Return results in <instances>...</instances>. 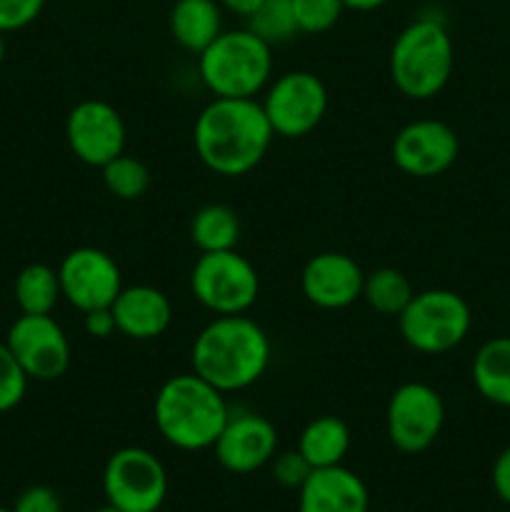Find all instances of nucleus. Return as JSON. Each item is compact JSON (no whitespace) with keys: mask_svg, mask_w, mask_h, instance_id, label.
Instances as JSON below:
<instances>
[{"mask_svg":"<svg viewBox=\"0 0 510 512\" xmlns=\"http://www.w3.org/2000/svg\"><path fill=\"white\" fill-rule=\"evenodd\" d=\"M275 133L255 98H213L195 118L193 145L205 168L240 178L258 168Z\"/></svg>","mask_w":510,"mask_h":512,"instance_id":"nucleus-1","label":"nucleus"},{"mask_svg":"<svg viewBox=\"0 0 510 512\" xmlns=\"http://www.w3.org/2000/svg\"><path fill=\"white\" fill-rule=\"evenodd\" d=\"M193 373L220 393H238L263 378L270 365V338L248 315H215L190 350Z\"/></svg>","mask_w":510,"mask_h":512,"instance_id":"nucleus-2","label":"nucleus"},{"mask_svg":"<svg viewBox=\"0 0 510 512\" xmlns=\"http://www.w3.org/2000/svg\"><path fill=\"white\" fill-rule=\"evenodd\" d=\"M155 428L178 450H208L230 418L225 393L195 373L173 375L160 385L153 403Z\"/></svg>","mask_w":510,"mask_h":512,"instance_id":"nucleus-3","label":"nucleus"},{"mask_svg":"<svg viewBox=\"0 0 510 512\" xmlns=\"http://www.w3.org/2000/svg\"><path fill=\"white\" fill-rule=\"evenodd\" d=\"M453 65V38L435 18L413 20L390 48V78L410 100L435 98L448 85Z\"/></svg>","mask_w":510,"mask_h":512,"instance_id":"nucleus-4","label":"nucleus"},{"mask_svg":"<svg viewBox=\"0 0 510 512\" xmlns=\"http://www.w3.org/2000/svg\"><path fill=\"white\" fill-rule=\"evenodd\" d=\"M198 73L213 98H255L273 75V48L253 30H223L198 55Z\"/></svg>","mask_w":510,"mask_h":512,"instance_id":"nucleus-5","label":"nucleus"},{"mask_svg":"<svg viewBox=\"0 0 510 512\" xmlns=\"http://www.w3.org/2000/svg\"><path fill=\"white\" fill-rule=\"evenodd\" d=\"M473 315L463 295L445 288L415 293L398 315V330L405 343L423 355H440L458 348L470 333Z\"/></svg>","mask_w":510,"mask_h":512,"instance_id":"nucleus-6","label":"nucleus"},{"mask_svg":"<svg viewBox=\"0 0 510 512\" xmlns=\"http://www.w3.org/2000/svg\"><path fill=\"white\" fill-rule=\"evenodd\" d=\"M190 290L215 315H243L255 305L260 278L255 265L238 250L200 253L190 270Z\"/></svg>","mask_w":510,"mask_h":512,"instance_id":"nucleus-7","label":"nucleus"},{"mask_svg":"<svg viewBox=\"0 0 510 512\" xmlns=\"http://www.w3.org/2000/svg\"><path fill=\"white\" fill-rule=\"evenodd\" d=\"M103 493L123 512H158L168 495L165 465L145 448L115 450L103 470Z\"/></svg>","mask_w":510,"mask_h":512,"instance_id":"nucleus-8","label":"nucleus"},{"mask_svg":"<svg viewBox=\"0 0 510 512\" xmlns=\"http://www.w3.org/2000/svg\"><path fill=\"white\" fill-rule=\"evenodd\" d=\"M260 105L278 138H305L328 113V90L315 73L290 70L270 85Z\"/></svg>","mask_w":510,"mask_h":512,"instance_id":"nucleus-9","label":"nucleus"},{"mask_svg":"<svg viewBox=\"0 0 510 512\" xmlns=\"http://www.w3.org/2000/svg\"><path fill=\"white\" fill-rule=\"evenodd\" d=\"M445 423V403L428 383H403L390 395L385 430L395 450L418 455L438 440Z\"/></svg>","mask_w":510,"mask_h":512,"instance_id":"nucleus-10","label":"nucleus"},{"mask_svg":"<svg viewBox=\"0 0 510 512\" xmlns=\"http://www.w3.org/2000/svg\"><path fill=\"white\" fill-rule=\"evenodd\" d=\"M5 345L28 380L50 383L63 378L70 368V340L53 315L23 313L10 325Z\"/></svg>","mask_w":510,"mask_h":512,"instance_id":"nucleus-11","label":"nucleus"},{"mask_svg":"<svg viewBox=\"0 0 510 512\" xmlns=\"http://www.w3.org/2000/svg\"><path fill=\"white\" fill-rule=\"evenodd\" d=\"M63 298L80 313L110 308L123 290L118 263L100 248H75L58 268Z\"/></svg>","mask_w":510,"mask_h":512,"instance_id":"nucleus-12","label":"nucleus"},{"mask_svg":"<svg viewBox=\"0 0 510 512\" xmlns=\"http://www.w3.org/2000/svg\"><path fill=\"white\" fill-rule=\"evenodd\" d=\"M65 140L78 160L103 168L125 153L123 115L105 100H83L65 120Z\"/></svg>","mask_w":510,"mask_h":512,"instance_id":"nucleus-13","label":"nucleus"},{"mask_svg":"<svg viewBox=\"0 0 510 512\" xmlns=\"http://www.w3.org/2000/svg\"><path fill=\"white\" fill-rule=\"evenodd\" d=\"M460 140L443 120H413L393 140V163L413 178L443 175L458 160Z\"/></svg>","mask_w":510,"mask_h":512,"instance_id":"nucleus-14","label":"nucleus"},{"mask_svg":"<svg viewBox=\"0 0 510 512\" xmlns=\"http://www.w3.org/2000/svg\"><path fill=\"white\" fill-rule=\"evenodd\" d=\"M213 450L218 463L228 473H255L270 465V460L278 453V430L258 413H230Z\"/></svg>","mask_w":510,"mask_h":512,"instance_id":"nucleus-15","label":"nucleus"},{"mask_svg":"<svg viewBox=\"0 0 510 512\" xmlns=\"http://www.w3.org/2000/svg\"><path fill=\"white\" fill-rule=\"evenodd\" d=\"M365 273L350 255L328 250L305 263L300 288L308 303L323 310H340L363 298Z\"/></svg>","mask_w":510,"mask_h":512,"instance_id":"nucleus-16","label":"nucleus"},{"mask_svg":"<svg viewBox=\"0 0 510 512\" xmlns=\"http://www.w3.org/2000/svg\"><path fill=\"white\" fill-rule=\"evenodd\" d=\"M110 310L118 333L130 340H155L173 323V305L168 295L153 285H123Z\"/></svg>","mask_w":510,"mask_h":512,"instance_id":"nucleus-17","label":"nucleus"},{"mask_svg":"<svg viewBox=\"0 0 510 512\" xmlns=\"http://www.w3.org/2000/svg\"><path fill=\"white\" fill-rule=\"evenodd\" d=\"M368 488L343 465L318 468L298 490V512H368Z\"/></svg>","mask_w":510,"mask_h":512,"instance_id":"nucleus-18","label":"nucleus"},{"mask_svg":"<svg viewBox=\"0 0 510 512\" xmlns=\"http://www.w3.org/2000/svg\"><path fill=\"white\" fill-rule=\"evenodd\" d=\"M168 23L175 43L188 53L200 55L223 33V8L218 0H178Z\"/></svg>","mask_w":510,"mask_h":512,"instance_id":"nucleus-19","label":"nucleus"},{"mask_svg":"<svg viewBox=\"0 0 510 512\" xmlns=\"http://www.w3.org/2000/svg\"><path fill=\"white\" fill-rule=\"evenodd\" d=\"M473 385L488 403L510 408V335L493 338L473 358Z\"/></svg>","mask_w":510,"mask_h":512,"instance_id":"nucleus-20","label":"nucleus"},{"mask_svg":"<svg viewBox=\"0 0 510 512\" xmlns=\"http://www.w3.org/2000/svg\"><path fill=\"white\" fill-rule=\"evenodd\" d=\"M298 450L313 465V470L343 465L350 450V428L345 425V420L335 418V415H320L303 428Z\"/></svg>","mask_w":510,"mask_h":512,"instance_id":"nucleus-21","label":"nucleus"},{"mask_svg":"<svg viewBox=\"0 0 510 512\" xmlns=\"http://www.w3.org/2000/svg\"><path fill=\"white\" fill-rule=\"evenodd\" d=\"M190 240L200 253L235 250L240 240V218L223 203L203 205L190 220Z\"/></svg>","mask_w":510,"mask_h":512,"instance_id":"nucleus-22","label":"nucleus"},{"mask_svg":"<svg viewBox=\"0 0 510 512\" xmlns=\"http://www.w3.org/2000/svg\"><path fill=\"white\" fill-rule=\"evenodd\" d=\"M15 303L25 315H50L63 298L58 270L45 263H30L15 278Z\"/></svg>","mask_w":510,"mask_h":512,"instance_id":"nucleus-23","label":"nucleus"},{"mask_svg":"<svg viewBox=\"0 0 510 512\" xmlns=\"http://www.w3.org/2000/svg\"><path fill=\"white\" fill-rule=\"evenodd\" d=\"M415 290L410 285L408 275L395 268H378L365 275L363 300L380 315L398 318L408 303L413 300Z\"/></svg>","mask_w":510,"mask_h":512,"instance_id":"nucleus-24","label":"nucleus"},{"mask_svg":"<svg viewBox=\"0 0 510 512\" xmlns=\"http://www.w3.org/2000/svg\"><path fill=\"white\" fill-rule=\"evenodd\" d=\"M248 30H253L270 48L293 40L300 33L295 23L293 0H263V5L248 18Z\"/></svg>","mask_w":510,"mask_h":512,"instance_id":"nucleus-25","label":"nucleus"},{"mask_svg":"<svg viewBox=\"0 0 510 512\" xmlns=\"http://www.w3.org/2000/svg\"><path fill=\"white\" fill-rule=\"evenodd\" d=\"M103 183L110 190V195L120 200H138L148 193L150 188V170L143 160L135 155L120 153L118 158L103 165Z\"/></svg>","mask_w":510,"mask_h":512,"instance_id":"nucleus-26","label":"nucleus"},{"mask_svg":"<svg viewBox=\"0 0 510 512\" xmlns=\"http://www.w3.org/2000/svg\"><path fill=\"white\" fill-rule=\"evenodd\" d=\"M343 10V0H293L295 23L300 33L308 35H320L333 28Z\"/></svg>","mask_w":510,"mask_h":512,"instance_id":"nucleus-27","label":"nucleus"},{"mask_svg":"<svg viewBox=\"0 0 510 512\" xmlns=\"http://www.w3.org/2000/svg\"><path fill=\"white\" fill-rule=\"evenodd\" d=\"M25 393H28V375L23 373L5 340H0V413L18 408Z\"/></svg>","mask_w":510,"mask_h":512,"instance_id":"nucleus-28","label":"nucleus"},{"mask_svg":"<svg viewBox=\"0 0 510 512\" xmlns=\"http://www.w3.org/2000/svg\"><path fill=\"white\" fill-rule=\"evenodd\" d=\"M270 473H273L275 483L283 488L300 490L313 473V465L303 458L300 450H285V453H275V458L270 460Z\"/></svg>","mask_w":510,"mask_h":512,"instance_id":"nucleus-29","label":"nucleus"},{"mask_svg":"<svg viewBox=\"0 0 510 512\" xmlns=\"http://www.w3.org/2000/svg\"><path fill=\"white\" fill-rule=\"evenodd\" d=\"M45 0H0V33L25 28L43 13Z\"/></svg>","mask_w":510,"mask_h":512,"instance_id":"nucleus-30","label":"nucleus"},{"mask_svg":"<svg viewBox=\"0 0 510 512\" xmlns=\"http://www.w3.org/2000/svg\"><path fill=\"white\" fill-rule=\"evenodd\" d=\"M13 512H63V500L48 485H33L20 493Z\"/></svg>","mask_w":510,"mask_h":512,"instance_id":"nucleus-31","label":"nucleus"},{"mask_svg":"<svg viewBox=\"0 0 510 512\" xmlns=\"http://www.w3.org/2000/svg\"><path fill=\"white\" fill-rule=\"evenodd\" d=\"M83 315H85V333H88L90 338L105 340L113 333H118V325H115L113 310L110 308H95Z\"/></svg>","mask_w":510,"mask_h":512,"instance_id":"nucleus-32","label":"nucleus"},{"mask_svg":"<svg viewBox=\"0 0 510 512\" xmlns=\"http://www.w3.org/2000/svg\"><path fill=\"white\" fill-rule=\"evenodd\" d=\"M490 480H493L495 495H498L505 505H510V445L505 450H500V455L495 458Z\"/></svg>","mask_w":510,"mask_h":512,"instance_id":"nucleus-33","label":"nucleus"},{"mask_svg":"<svg viewBox=\"0 0 510 512\" xmlns=\"http://www.w3.org/2000/svg\"><path fill=\"white\" fill-rule=\"evenodd\" d=\"M218 3L220 8L230 10V13L240 15V18H250L263 5V0H218Z\"/></svg>","mask_w":510,"mask_h":512,"instance_id":"nucleus-34","label":"nucleus"},{"mask_svg":"<svg viewBox=\"0 0 510 512\" xmlns=\"http://www.w3.org/2000/svg\"><path fill=\"white\" fill-rule=\"evenodd\" d=\"M388 3V0H343V5L345 8H350V10H375V8H380V5H385Z\"/></svg>","mask_w":510,"mask_h":512,"instance_id":"nucleus-35","label":"nucleus"},{"mask_svg":"<svg viewBox=\"0 0 510 512\" xmlns=\"http://www.w3.org/2000/svg\"><path fill=\"white\" fill-rule=\"evenodd\" d=\"M5 53H8V45H5V33H0V65H3Z\"/></svg>","mask_w":510,"mask_h":512,"instance_id":"nucleus-36","label":"nucleus"},{"mask_svg":"<svg viewBox=\"0 0 510 512\" xmlns=\"http://www.w3.org/2000/svg\"><path fill=\"white\" fill-rule=\"evenodd\" d=\"M93 512H123V510L113 508V505H105V508H98V510H93Z\"/></svg>","mask_w":510,"mask_h":512,"instance_id":"nucleus-37","label":"nucleus"},{"mask_svg":"<svg viewBox=\"0 0 510 512\" xmlns=\"http://www.w3.org/2000/svg\"><path fill=\"white\" fill-rule=\"evenodd\" d=\"M0 512H13V508H0Z\"/></svg>","mask_w":510,"mask_h":512,"instance_id":"nucleus-38","label":"nucleus"}]
</instances>
